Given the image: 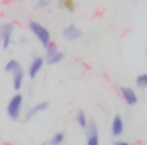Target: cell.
<instances>
[{
    "label": "cell",
    "mask_w": 147,
    "mask_h": 145,
    "mask_svg": "<svg viewBox=\"0 0 147 145\" xmlns=\"http://www.w3.org/2000/svg\"><path fill=\"white\" fill-rule=\"evenodd\" d=\"M28 28H30V31L35 35L37 40H39V42L42 44L44 48L48 46L50 42H52V35H50V31L46 30L44 26L40 24V22H37V20H30V26H28Z\"/></svg>",
    "instance_id": "obj_1"
},
{
    "label": "cell",
    "mask_w": 147,
    "mask_h": 145,
    "mask_svg": "<svg viewBox=\"0 0 147 145\" xmlns=\"http://www.w3.org/2000/svg\"><path fill=\"white\" fill-rule=\"evenodd\" d=\"M22 108H24V97L20 94H15L11 99L7 101V107H6V112L9 116V119H18L22 116Z\"/></svg>",
    "instance_id": "obj_2"
},
{
    "label": "cell",
    "mask_w": 147,
    "mask_h": 145,
    "mask_svg": "<svg viewBox=\"0 0 147 145\" xmlns=\"http://www.w3.org/2000/svg\"><path fill=\"white\" fill-rule=\"evenodd\" d=\"M13 35H15V26L11 22H6V24L0 26V42H2V48L7 50L13 42Z\"/></svg>",
    "instance_id": "obj_3"
},
{
    "label": "cell",
    "mask_w": 147,
    "mask_h": 145,
    "mask_svg": "<svg viewBox=\"0 0 147 145\" xmlns=\"http://www.w3.org/2000/svg\"><path fill=\"white\" fill-rule=\"evenodd\" d=\"M86 145H99V132H98V125L94 121L86 123Z\"/></svg>",
    "instance_id": "obj_4"
},
{
    "label": "cell",
    "mask_w": 147,
    "mask_h": 145,
    "mask_svg": "<svg viewBox=\"0 0 147 145\" xmlns=\"http://www.w3.org/2000/svg\"><path fill=\"white\" fill-rule=\"evenodd\" d=\"M63 37H64V40H68V42H74V40L83 37V31H81V28H77L76 24H68L66 28L63 30Z\"/></svg>",
    "instance_id": "obj_5"
},
{
    "label": "cell",
    "mask_w": 147,
    "mask_h": 145,
    "mask_svg": "<svg viewBox=\"0 0 147 145\" xmlns=\"http://www.w3.org/2000/svg\"><path fill=\"white\" fill-rule=\"evenodd\" d=\"M48 107H50V103H48V101H40V103H35V105H31V107L26 110L24 119H26V121H30L31 117H35L37 114H40V112L48 110Z\"/></svg>",
    "instance_id": "obj_6"
},
{
    "label": "cell",
    "mask_w": 147,
    "mask_h": 145,
    "mask_svg": "<svg viewBox=\"0 0 147 145\" xmlns=\"http://www.w3.org/2000/svg\"><path fill=\"white\" fill-rule=\"evenodd\" d=\"M42 68H44V59L42 57H33L31 59L30 66H28V75H30V79H35Z\"/></svg>",
    "instance_id": "obj_7"
},
{
    "label": "cell",
    "mask_w": 147,
    "mask_h": 145,
    "mask_svg": "<svg viewBox=\"0 0 147 145\" xmlns=\"http://www.w3.org/2000/svg\"><path fill=\"white\" fill-rule=\"evenodd\" d=\"M119 94H121L123 101H125L127 105L134 107L138 103V94H136V90H132L131 87H121V88H119Z\"/></svg>",
    "instance_id": "obj_8"
},
{
    "label": "cell",
    "mask_w": 147,
    "mask_h": 145,
    "mask_svg": "<svg viewBox=\"0 0 147 145\" xmlns=\"http://www.w3.org/2000/svg\"><path fill=\"white\" fill-rule=\"evenodd\" d=\"M123 130H125V123H123V119H121V116H114V119H112V127H110V132H112V136H121L123 134Z\"/></svg>",
    "instance_id": "obj_9"
},
{
    "label": "cell",
    "mask_w": 147,
    "mask_h": 145,
    "mask_svg": "<svg viewBox=\"0 0 147 145\" xmlns=\"http://www.w3.org/2000/svg\"><path fill=\"white\" fill-rule=\"evenodd\" d=\"M13 77H11V87L15 88V90H20L22 88V85H24V77H26V74L22 72V68L20 70H17L15 74H11Z\"/></svg>",
    "instance_id": "obj_10"
},
{
    "label": "cell",
    "mask_w": 147,
    "mask_h": 145,
    "mask_svg": "<svg viewBox=\"0 0 147 145\" xmlns=\"http://www.w3.org/2000/svg\"><path fill=\"white\" fill-rule=\"evenodd\" d=\"M17 70H20V62L15 61V59H9L6 62V66H4V72H6V74H15Z\"/></svg>",
    "instance_id": "obj_11"
},
{
    "label": "cell",
    "mask_w": 147,
    "mask_h": 145,
    "mask_svg": "<svg viewBox=\"0 0 147 145\" xmlns=\"http://www.w3.org/2000/svg\"><path fill=\"white\" fill-rule=\"evenodd\" d=\"M63 61H64V53L61 52V50H59L55 55H52V57L46 59V62H48V64H59V62H63Z\"/></svg>",
    "instance_id": "obj_12"
},
{
    "label": "cell",
    "mask_w": 147,
    "mask_h": 145,
    "mask_svg": "<svg viewBox=\"0 0 147 145\" xmlns=\"http://www.w3.org/2000/svg\"><path fill=\"white\" fill-rule=\"evenodd\" d=\"M76 121H77V125H79V127H83V129H85L86 123H88V117H86V114H85L83 110H79V112L76 114Z\"/></svg>",
    "instance_id": "obj_13"
},
{
    "label": "cell",
    "mask_w": 147,
    "mask_h": 145,
    "mask_svg": "<svg viewBox=\"0 0 147 145\" xmlns=\"http://www.w3.org/2000/svg\"><path fill=\"white\" fill-rule=\"evenodd\" d=\"M64 142V134L63 132H55L52 136V140H50V145H61Z\"/></svg>",
    "instance_id": "obj_14"
},
{
    "label": "cell",
    "mask_w": 147,
    "mask_h": 145,
    "mask_svg": "<svg viewBox=\"0 0 147 145\" xmlns=\"http://www.w3.org/2000/svg\"><path fill=\"white\" fill-rule=\"evenodd\" d=\"M44 50H46V59H48V57H52V55H55V53L59 52V46H57V44H53V42H50Z\"/></svg>",
    "instance_id": "obj_15"
},
{
    "label": "cell",
    "mask_w": 147,
    "mask_h": 145,
    "mask_svg": "<svg viewBox=\"0 0 147 145\" xmlns=\"http://www.w3.org/2000/svg\"><path fill=\"white\" fill-rule=\"evenodd\" d=\"M136 87H138V88H145V87H147V75H145V74H140V75L136 77Z\"/></svg>",
    "instance_id": "obj_16"
},
{
    "label": "cell",
    "mask_w": 147,
    "mask_h": 145,
    "mask_svg": "<svg viewBox=\"0 0 147 145\" xmlns=\"http://www.w3.org/2000/svg\"><path fill=\"white\" fill-rule=\"evenodd\" d=\"M50 0H37V7H48Z\"/></svg>",
    "instance_id": "obj_17"
},
{
    "label": "cell",
    "mask_w": 147,
    "mask_h": 145,
    "mask_svg": "<svg viewBox=\"0 0 147 145\" xmlns=\"http://www.w3.org/2000/svg\"><path fill=\"white\" fill-rule=\"evenodd\" d=\"M114 145H140V143H132V142H116Z\"/></svg>",
    "instance_id": "obj_18"
}]
</instances>
